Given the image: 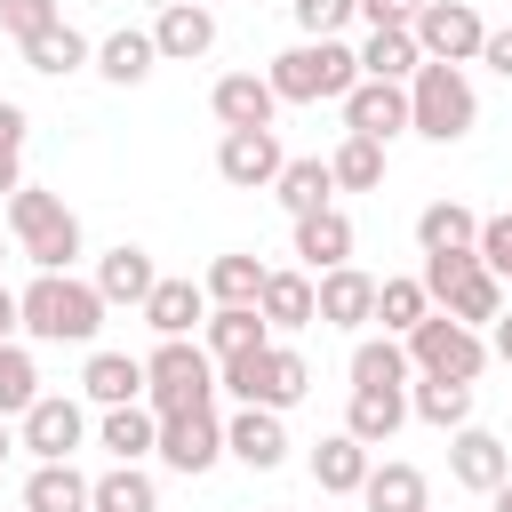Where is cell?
<instances>
[{"mask_svg": "<svg viewBox=\"0 0 512 512\" xmlns=\"http://www.w3.org/2000/svg\"><path fill=\"white\" fill-rule=\"evenodd\" d=\"M264 80L280 88V104H344L352 80H360V48H344V32L336 40H296L264 64Z\"/></svg>", "mask_w": 512, "mask_h": 512, "instance_id": "1", "label": "cell"}, {"mask_svg": "<svg viewBox=\"0 0 512 512\" xmlns=\"http://www.w3.org/2000/svg\"><path fill=\"white\" fill-rule=\"evenodd\" d=\"M104 312H112L104 288L96 280H72V272H40L24 288V336H40V344H96Z\"/></svg>", "mask_w": 512, "mask_h": 512, "instance_id": "2", "label": "cell"}, {"mask_svg": "<svg viewBox=\"0 0 512 512\" xmlns=\"http://www.w3.org/2000/svg\"><path fill=\"white\" fill-rule=\"evenodd\" d=\"M408 128L424 144H464L480 128V96H472L464 64H432V56L416 64V80H408Z\"/></svg>", "mask_w": 512, "mask_h": 512, "instance_id": "3", "label": "cell"}, {"mask_svg": "<svg viewBox=\"0 0 512 512\" xmlns=\"http://www.w3.org/2000/svg\"><path fill=\"white\" fill-rule=\"evenodd\" d=\"M0 208H8V240L32 256V272H72V256H80V216H72L56 192L16 184Z\"/></svg>", "mask_w": 512, "mask_h": 512, "instance_id": "4", "label": "cell"}, {"mask_svg": "<svg viewBox=\"0 0 512 512\" xmlns=\"http://www.w3.org/2000/svg\"><path fill=\"white\" fill-rule=\"evenodd\" d=\"M216 384H224L240 408H280V416H288V408L312 392V368H304L296 344H256V352L216 360Z\"/></svg>", "mask_w": 512, "mask_h": 512, "instance_id": "5", "label": "cell"}, {"mask_svg": "<svg viewBox=\"0 0 512 512\" xmlns=\"http://www.w3.org/2000/svg\"><path fill=\"white\" fill-rule=\"evenodd\" d=\"M216 352L192 344V336H160L144 352V400L168 416V408H216Z\"/></svg>", "mask_w": 512, "mask_h": 512, "instance_id": "6", "label": "cell"}, {"mask_svg": "<svg viewBox=\"0 0 512 512\" xmlns=\"http://www.w3.org/2000/svg\"><path fill=\"white\" fill-rule=\"evenodd\" d=\"M408 360H416V376H456V384H480V368L496 360L488 352V328H464L456 312H424L416 328H408Z\"/></svg>", "mask_w": 512, "mask_h": 512, "instance_id": "7", "label": "cell"}, {"mask_svg": "<svg viewBox=\"0 0 512 512\" xmlns=\"http://www.w3.org/2000/svg\"><path fill=\"white\" fill-rule=\"evenodd\" d=\"M408 32H416V48H424L432 64H480V40H488V16H480L472 0H424Z\"/></svg>", "mask_w": 512, "mask_h": 512, "instance_id": "8", "label": "cell"}, {"mask_svg": "<svg viewBox=\"0 0 512 512\" xmlns=\"http://www.w3.org/2000/svg\"><path fill=\"white\" fill-rule=\"evenodd\" d=\"M152 456H160L168 472H184V480L216 472V464H224V424H216V408H168Z\"/></svg>", "mask_w": 512, "mask_h": 512, "instance_id": "9", "label": "cell"}, {"mask_svg": "<svg viewBox=\"0 0 512 512\" xmlns=\"http://www.w3.org/2000/svg\"><path fill=\"white\" fill-rule=\"evenodd\" d=\"M16 440L32 448V464H56V456H72V448L88 440V408H80L72 392H40V400L16 416Z\"/></svg>", "mask_w": 512, "mask_h": 512, "instance_id": "10", "label": "cell"}, {"mask_svg": "<svg viewBox=\"0 0 512 512\" xmlns=\"http://www.w3.org/2000/svg\"><path fill=\"white\" fill-rule=\"evenodd\" d=\"M280 168H288V152H280L272 128H224V144H216V176H224L232 192H272Z\"/></svg>", "mask_w": 512, "mask_h": 512, "instance_id": "11", "label": "cell"}, {"mask_svg": "<svg viewBox=\"0 0 512 512\" xmlns=\"http://www.w3.org/2000/svg\"><path fill=\"white\" fill-rule=\"evenodd\" d=\"M448 480L472 488V496H496V488L512 480V448H504L496 432L464 424V432H448Z\"/></svg>", "mask_w": 512, "mask_h": 512, "instance_id": "12", "label": "cell"}, {"mask_svg": "<svg viewBox=\"0 0 512 512\" xmlns=\"http://www.w3.org/2000/svg\"><path fill=\"white\" fill-rule=\"evenodd\" d=\"M152 48H160V64H200L216 48V8L208 0H168L152 16Z\"/></svg>", "mask_w": 512, "mask_h": 512, "instance_id": "13", "label": "cell"}, {"mask_svg": "<svg viewBox=\"0 0 512 512\" xmlns=\"http://www.w3.org/2000/svg\"><path fill=\"white\" fill-rule=\"evenodd\" d=\"M408 128V88L400 80H352V96H344V136H376V144H392Z\"/></svg>", "mask_w": 512, "mask_h": 512, "instance_id": "14", "label": "cell"}, {"mask_svg": "<svg viewBox=\"0 0 512 512\" xmlns=\"http://www.w3.org/2000/svg\"><path fill=\"white\" fill-rule=\"evenodd\" d=\"M224 456H240L248 472H280V464H288V424H280V408H240V416L224 424Z\"/></svg>", "mask_w": 512, "mask_h": 512, "instance_id": "15", "label": "cell"}, {"mask_svg": "<svg viewBox=\"0 0 512 512\" xmlns=\"http://www.w3.org/2000/svg\"><path fill=\"white\" fill-rule=\"evenodd\" d=\"M208 112H216L224 128H272V112H280V88H272L264 72H224V80L208 88Z\"/></svg>", "mask_w": 512, "mask_h": 512, "instance_id": "16", "label": "cell"}, {"mask_svg": "<svg viewBox=\"0 0 512 512\" xmlns=\"http://www.w3.org/2000/svg\"><path fill=\"white\" fill-rule=\"evenodd\" d=\"M320 288V328H368L376 320V280L360 264H336V272H312Z\"/></svg>", "mask_w": 512, "mask_h": 512, "instance_id": "17", "label": "cell"}, {"mask_svg": "<svg viewBox=\"0 0 512 512\" xmlns=\"http://www.w3.org/2000/svg\"><path fill=\"white\" fill-rule=\"evenodd\" d=\"M96 440H104V456H112V464H144V456L160 448V408H152V400L104 408V416H96Z\"/></svg>", "mask_w": 512, "mask_h": 512, "instance_id": "18", "label": "cell"}, {"mask_svg": "<svg viewBox=\"0 0 512 512\" xmlns=\"http://www.w3.org/2000/svg\"><path fill=\"white\" fill-rule=\"evenodd\" d=\"M368 464H376V448H368V440H352L344 424H336L328 440H312V480H320V496H360Z\"/></svg>", "mask_w": 512, "mask_h": 512, "instance_id": "19", "label": "cell"}, {"mask_svg": "<svg viewBox=\"0 0 512 512\" xmlns=\"http://www.w3.org/2000/svg\"><path fill=\"white\" fill-rule=\"evenodd\" d=\"M296 256H304V272H336V264H352V216L328 200V208H312V216H296Z\"/></svg>", "mask_w": 512, "mask_h": 512, "instance_id": "20", "label": "cell"}, {"mask_svg": "<svg viewBox=\"0 0 512 512\" xmlns=\"http://www.w3.org/2000/svg\"><path fill=\"white\" fill-rule=\"evenodd\" d=\"M256 312L272 320V336H288V328H312L320 320V288H312V272L296 264V272H264V296H256Z\"/></svg>", "mask_w": 512, "mask_h": 512, "instance_id": "21", "label": "cell"}, {"mask_svg": "<svg viewBox=\"0 0 512 512\" xmlns=\"http://www.w3.org/2000/svg\"><path fill=\"white\" fill-rule=\"evenodd\" d=\"M136 312H144V328H152V336H192V328L208 320V288H200V280H168V272H160V288H152Z\"/></svg>", "mask_w": 512, "mask_h": 512, "instance_id": "22", "label": "cell"}, {"mask_svg": "<svg viewBox=\"0 0 512 512\" xmlns=\"http://www.w3.org/2000/svg\"><path fill=\"white\" fill-rule=\"evenodd\" d=\"M416 360H408V336H360L352 344V392H408Z\"/></svg>", "mask_w": 512, "mask_h": 512, "instance_id": "23", "label": "cell"}, {"mask_svg": "<svg viewBox=\"0 0 512 512\" xmlns=\"http://www.w3.org/2000/svg\"><path fill=\"white\" fill-rule=\"evenodd\" d=\"M360 504H368V512H432V480H424L416 464L384 456V464H368V480H360Z\"/></svg>", "mask_w": 512, "mask_h": 512, "instance_id": "24", "label": "cell"}, {"mask_svg": "<svg viewBox=\"0 0 512 512\" xmlns=\"http://www.w3.org/2000/svg\"><path fill=\"white\" fill-rule=\"evenodd\" d=\"M152 64H160V48H152V24H120V32H104V40H96V72H104L112 88H136V80H152Z\"/></svg>", "mask_w": 512, "mask_h": 512, "instance_id": "25", "label": "cell"}, {"mask_svg": "<svg viewBox=\"0 0 512 512\" xmlns=\"http://www.w3.org/2000/svg\"><path fill=\"white\" fill-rule=\"evenodd\" d=\"M96 288H104V304H144V296L160 288V264H152L136 240H120V248L96 256Z\"/></svg>", "mask_w": 512, "mask_h": 512, "instance_id": "26", "label": "cell"}, {"mask_svg": "<svg viewBox=\"0 0 512 512\" xmlns=\"http://www.w3.org/2000/svg\"><path fill=\"white\" fill-rule=\"evenodd\" d=\"M80 400H96V408H128V400H144V360H136V352H88V368H80Z\"/></svg>", "mask_w": 512, "mask_h": 512, "instance_id": "27", "label": "cell"}, {"mask_svg": "<svg viewBox=\"0 0 512 512\" xmlns=\"http://www.w3.org/2000/svg\"><path fill=\"white\" fill-rule=\"evenodd\" d=\"M200 344H208L216 360H232V352H256V344H272V320H264L256 304H208V320H200Z\"/></svg>", "mask_w": 512, "mask_h": 512, "instance_id": "28", "label": "cell"}, {"mask_svg": "<svg viewBox=\"0 0 512 512\" xmlns=\"http://www.w3.org/2000/svg\"><path fill=\"white\" fill-rule=\"evenodd\" d=\"M408 416H424L432 432H464L472 424V384H456V376H408Z\"/></svg>", "mask_w": 512, "mask_h": 512, "instance_id": "29", "label": "cell"}, {"mask_svg": "<svg viewBox=\"0 0 512 512\" xmlns=\"http://www.w3.org/2000/svg\"><path fill=\"white\" fill-rule=\"evenodd\" d=\"M88 472L72 464V456H56V464H32V480H24V512H88Z\"/></svg>", "mask_w": 512, "mask_h": 512, "instance_id": "30", "label": "cell"}, {"mask_svg": "<svg viewBox=\"0 0 512 512\" xmlns=\"http://www.w3.org/2000/svg\"><path fill=\"white\" fill-rule=\"evenodd\" d=\"M16 48H24V64H32V72H48V80H64V72L96 64V48H88L64 16H56V24H40V32H32V40H16Z\"/></svg>", "mask_w": 512, "mask_h": 512, "instance_id": "31", "label": "cell"}, {"mask_svg": "<svg viewBox=\"0 0 512 512\" xmlns=\"http://www.w3.org/2000/svg\"><path fill=\"white\" fill-rule=\"evenodd\" d=\"M416 64H424V48H416V32H408V24H384V32H368V40H360V72H368V80H400V88H408V80H416Z\"/></svg>", "mask_w": 512, "mask_h": 512, "instance_id": "32", "label": "cell"}, {"mask_svg": "<svg viewBox=\"0 0 512 512\" xmlns=\"http://www.w3.org/2000/svg\"><path fill=\"white\" fill-rule=\"evenodd\" d=\"M264 272H272V264H256L248 248H224V256H208L200 288H208V304H256V296H264Z\"/></svg>", "mask_w": 512, "mask_h": 512, "instance_id": "33", "label": "cell"}, {"mask_svg": "<svg viewBox=\"0 0 512 512\" xmlns=\"http://www.w3.org/2000/svg\"><path fill=\"white\" fill-rule=\"evenodd\" d=\"M408 424V392H352L344 400V432L368 448H392V432Z\"/></svg>", "mask_w": 512, "mask_h": 512, "instance_id": "34", "label": "cell"}, {"mask_svg": "<svg viewBox=\"0 0 512 512\" xmlns=\"http://www.w3.org/2000/svg\"><path fill=\"white\" fill-rule=\"evenodd\" d=\"M88 512H160V488H152L144 464H112V472H96Z\"/></svg>", "mask_w": 512, "mask_h": 512, "instance_id": "35", "label": "cell"}, {"mask_svg": "<svg viewBox=\"0 0 512 512\" xmlns=\"http://www.w3.org/2000/svg\"><path fill=\"white\" fill-rule=\"evenodd\" d=\"M328 192H336V168H328V160H288V168L272 176V200H280L288 216H312V208H328Z\"/></svg>", "mask_w": 512, "mask_h": 512, "instance_id": "36", "label": "cell"}, {"mask_svg": "<svg viewBox=\"0 0 512 512\" xmlns=\"http://www.w3.org/2000/svg\"><path fill=\"white\" fill-rule=\"evenodd\" d=\"M416 248H424V256H440V248H480V216H472L464 200H432V208L416 216Z\"/></svg>", "mask_w": 512, "mask_h": 512, "instance_id": "37", "label": "cell"}, {"mask_svg": "<svg viewBox=\"0 0 512 512\" xmlns=\"http://www.w3.org/2000/svg\"><path fill=\"white\" fill-rule=\"evenodd\" d=\"M504 304H512V296H504V280H496L488 264H472V272H464V280H456V288L440 296V312H456L464 328H488V320H496Z\"/></svg>", "mask_w": 512, "mask_h": 512, "instance_id": "38", "label": "cell"}, {"mask_svg": "<svg viewBox=\"0 0 512 512\" xmlns=\"http://www.w3.org/2000/svg\"><path fill=\"white\" fill-rule=\"evenodd\" d=\"M328 168H336V192H376L384 184V144L376 136H344L328 152Z\"/></svg>", "mask_w": 512, "mask_h": 512, "instance_id": "39", "label": "cell"}, {"mask_svg": "<svg viewBox=\"0 0 512 512\" xmlns=\"http://www.w3.org/2000/svg\"><path fill=\"white\" fill-rule=\"evenodd\" d=\"M424 312H432V288H424V280H408V272H400V280H376V320H384V336H408Z\"/></svg>", "mask_w": 512, "mask_h": 512, "instance_id": "40", "label": "cell"}, {"mask_svg": "<svg viewBox=\"0 0 512 512\" xmlns=\"http://www.w3.org/2000/svg\"><path fill=\"white\" fill-rule=\"evenodd\" d=\"M32 400H40V360L8 336V344H0V416H24Z\"/></svg>", "mask_w": 512, "mask_h": 512, "instance_id": "41", "label": "cell"}, {"mask_svg": "<svg viewBox=\"0 0 512 512\" xmlns=\"http://www.w3.org/2000/svg\"><path fill=\"white\" fill-rule=\"evenodd\" d=\"M288 16H296L304 40H336V32L360 16V0H288Z\"/></svg>", "mask_w": 512, "mask_h": 512, "instance_id": "42", "label": "cell"}, {"mask_svg": "<svg viewBox=\"0 0 512 512\" xmlns=\"http://www.w3.org/2000/svg\"><path fill=\"white\" fill-rule=\"evenodd\" d=\"M480 264L512 288V208H504V216H480Z\"/></svg>", "mask_w": 512, "mask_h": 512, "instance_id": "43", "label": "cell"}, {"mask_svg": "<svg viewBox=\"0 0 512 512\" xmlns=\"http://www.w3.org/2000/svg\"><path fill=\"white\" fill-rule=\"evenodd\" d=\"M64 8L56 0H0V32H16V40H32L40 24H56Z\"/></svg>", "mask_w": 512, "mask_h": 512, "instance_id": "44", "label": "cell"}, {"mask_svg": "<svg viewBox=\"0 0 512 512\" xmlns=\"http://www.w3.org/2000/svg\"><path fill=\"white\" fill-rule=\"evenodd\" d=\"M416 8H424V0H360L368 32H384V24H416Z\"/></svg>", "mask_w": 512, "mask_h": 512, "instance_id": "45", "label": "cell"}, {"mask_svg": "<svg viewBox=\"0 0 512 512\" xmlns=\"http://www.w3.org/2000/svg\"><path fill=\"white\" fill-rule=\"evenodd\" d=\"M480 64H488L496 80H512V24H488V40H480Z\"/></svg>", "mask_w": 512, "mask_h": 512, "instance_id": "46", "label": "cell"}, {"mask_svg": "<svg viewBox=\"0 0 512 512\" xmlns=\"http://www.w3.org/2000/svg\"><path fill=\"white\" fill-rule=\"evenodd\" d=\"M24 136H32L24 104H8V96H0V152H24Z\"/></svg>", "mask_w": 512, "mask_h": 512, "instance_id": "47", "label": "cell"}, {"mask_svg": "<svg viewBox=\"0 0 512 512\" xmlns=\"http://www.w3.org/2000/svg\"><path fill=\"white\" fill-rule=\"evenodd\" d=\"M488 352H496V360H504V368H512V304H504V312H496V320H488Z\"/></svg>", "mask_w": 512, "mask_h": 512, "instance_id": "48", "label": "cell"}, {"mask_svg": "<svg viewBox=\"0 0 512 512\" xmlns=\"http://www.w3.org/2000/svg\"><path fill=\"white\" fill-rule=\"evenodd\" d=\"M16 328H24V296H16V288H0V344H8Z\"/></svg>", "mask_w": 512, "mask_h": 512, "instance_id": "49", "label": "cell"}, {"mask_svg": "<svg viewBox=\"0 0 512 512\" xmlns=\"http://www.w3.org/2000/svg\"><path fill=\"white\" fill-rule=\"evenodd\" d=\"M16 184H24V168H16V152H0V200H8Z\"/></svg>", "mask_w": 512, "mask_h": 512, "instance_id": "50", "label": "cell"}, {"mask_svg": "<svg viewBox=\"0 0 512 512\" xmlns=\"http://www.w3.org/2000/svg\"><path fill=\"white\" fill-rule=\"evenodd\" d=\"M16 448H24V440H16V432H8V416H0V464H8Z\"/></svg>", "mask_w": 512, "mask_h": 512, "instance_id": "51", "label": "cell"}, {"mask_svg": "<svg viewBox=\"0 0 512 512\" xmlns=\"http://www.w3.org/2000/svg\"><path fill=\"white\" fill-rule=\"evenodd\" d=\"M488 504H496V512H512V480H504V488H496V496H488Z\"/></svg>", "mask_w": 512, "mask_h": 512, "instance_id": "52", "label": "cell"}, {"mask_svg": "<svg viewBox=\"0 0 512 512\" xmlns=\"http://www.w3.org/2000/svg\"><path fill=\"white\" fill-rule=\"evenodd\" d=\"M0 264H8V240H0Z\"/></svg>", "mask_w": 512, "mask_h": 512, "instance_id": "53", "label": "cell"}]
</instances>
